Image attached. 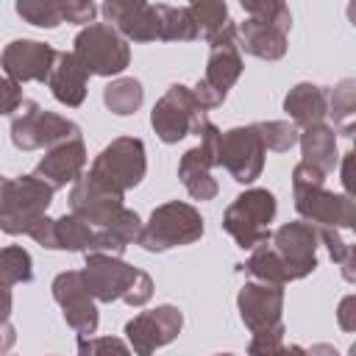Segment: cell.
<instances>
[{
    "instance_id": "obj_10",
    "label": "cell",
    "mask_w": 356,
    "mask_h": 356,
    "mask_svg": "<svg viewBox=\"0 0 356 356\" xmlns=\"http://www.w3.org/2000/svg\"><path fill=\"white\" fill-rule=\"evenodd\" d=\"M72 44H75L72 53L78 56V61L86 67L89 75L111 78L120 75L131 61L128 42L108 22H92L81 28Z\"/></svg>"
},
{
    "instance_id": "obj_5",
    "label": "cell",
    "mask_w": 356,
    "mask_h": 356,
    "mask_svg": "<svg viewBox=\"0 0 356 356\" xmlns=\"http://www.w3.org/2000/svg\"><path fill=\"white\" fill-rule=\"evenodd\" d=\"M209 44H211V53H209L206 75L192 86V95L203 111L222 106L228 89L242 75V50H239V36H236L234 22H228L222 28V33L217 39H211Z\"/></svg>"
},
{
    "instance_id": "obj_25",
    "label": "cell",
    "mask_w": 356,
    "mask_h": 356,
    "mask_svg": "<svg viewBox=\"0 0 356 356\" xmlns=\"http://www.w3.org/2000/svg\"><path fill=\"white\" fill-rule=\"evenodd\" d=\"M142 234V220L134 209H122L106 228H97L95 234V248L92 253H108V256H122V250L136 242Z\"/></svg>"
},
{
    "instance_id": "obj_34",
    "label": "cell",
    "mask_w": 356,
    "mask_h": 356,
    "mask_svg": "<svg viewBox=\"0 0 356 356\" xmlns=\"http://www.w3.org/2000/svg\"><path fill=\"white\" fill-rule=\"evenodd\" d=\"M14 8L25 22H31L36 28H56V25L67 22L64 0H19Z\"/></svg>"
},
{
    "instance_id": "obj_37",
    "label": "cell",
    "mask_w": 356,
    "mask_h": 356,
    "mask_svg": "<svg viewBox=\"0 0 356 356\" xmlns=\"http://www.w3.org/2000/svg\"><path fill=\"white\" fill-rule=\"evenodd\" d=\"M78 356H134L120 337H78Z\"/></svg>"
},
{
    "instance_id": "obj_27",
    "label": "cell",
    "mask_w": 356,
    "mask_h": 356,
    "mask_svg": "<svg viewBox=\"0 0 356 356\" xmlns=\"http://www.w3.org/2000/svg\"><path fill=\"white\" fill-rule=\"evenodd\" d=\"M159 19H161V42H192L200 36L189 6L159 3Z\"/></svg>"
},
{
    "instance_id": "obj_1",
    "label": "cell",
    "mask_w": 356,
    "mask_h": 356,
    "mask_svg": "<svg viewBox=\"0 0 356 356\" xmlns=\"http://www.w3.org/2000/svg\"><path fill=\"white\" fill-rule=\"evenodd\" d=\"M292 192H295V211L303 222L314 228H353L356 225V206L350 195H334L325 189V172L298 164L292 170Z\"/></svg>"
},
{
    "instance_id": "obj_4",
    "label": "cell",
    "mask_w": 356,
    "mask_h": 356,
    "mask_svg": "<svg viewBox=\"0 0 356 356\" xmlns=\"http://www.w3.org/2000/svg\"><path fill=\"white\" fill-rule=\"evenodd\" d=\"M50 200L53 189L36 175H0V231L11 236L31 234L33 225L42 217H47Z\"/></svg>"
},
{
    "instance_id": "obj_33",
    "label": "cell",
    "mask_w": 356,
    "mask_h": 356,
    "mask_svg": "<svg viewBox=\"0 0 356 356\" xmlns=\"http://www.w3.org/2000/svg\"><path fill=\"white\" fill-rule=\"evenodd\" d=\"M189 11H192L195 25H197V31L203 33L206 42L217 39L222 33V28L231 22L228 19V6L220 3V0H197V3L189 6Z\"/></svg>"
},
{
    "instance_id": "obj_11",
    "label": "cell",
    "mask_w": 356,
    "mask_h": 356,
    "mask_svg": "<svg viewBox=\"0 0 356 356\" xmlns=\"http://www.w3.org/2000/svg\"><path fill=\"white\" fill-rule=\"evenodd\" d=\"M206 111L200 108V103L195 100L192 89L184 83H172L153 106L150 111V125L156 131V136L167 145L181 142L189 134H197L200 125L206 122Z\"/></svg>"
},
{
    "instance_id": "obj_21",
    "label": "cell",
    "mask_w": 356,
    "mask_h": 356,
    "mask_svg": "<svg viewBox=\"0 0 356 356\" xmlns=\"http://www.w3.org/2000/svg\"><path fill=\"white\" fill-rule=\"evenodd\" d=\"M83 167H86V145L78 136V139H67V142H58V145L47 147V153L36 164L33 175L56 192L67 184H75L83 175Z\"/></svg>"
},
{
    "instance_id": "obj_6",
    "label": "cell",
    "mask_w": 356,
    "mask_h": 356,
    "mask_svg": "<svg viewBox=\"0 0 356 356\" xmlns=\"http://www.w3.org/2000/svg\"><path fill=\"white\" fill-rule=\"evenodd\" d=\"M203 236V217L195 206L184 200H167L150 211V220L142 225L136 245L150 253H164L170 248L192 245Z\"/></svg>"
},
{
    "instance_id": "obj_9",
    "label": "cell",
    "mask_w": 356,
    "mask_h": 356,
    "mask_svg": "<svg viewBox=\"0 0 356 356\" xmlns=\"http://www.w3.org/2000/svg\"><path fill=\"white\" fill-rule=\"evenodd\" d=\"M78 136H81V128L72 120L42 108L36 100H22V106L14 111V120H11V142L19 150L53 147L58 142L78 139Z\"/></svg>"
},
{
    "instance_id": "obj_30",
    "label": "cell",
    "mask_w": 356,
    "mask_h": 356,
    "mask_svg": "<svg viewBox=\"0 0 356 356\" xmlns=\"http://www.w3.org/2000/svg\"><path fill=\"white\" fill-rule=\"evenodd\" d=\"M328 114L334 117V125L342 128L345 136H353V114H356V81L345 78L328 92Z\"/></svg>"
},
{
    "instance_id": "obj_31",
    "label": "cell",
    "mask_w": 356,
    "mask_h": 356,
    "mask_svg": "<svg viewBox=\"0 0 356 356\" xmlns=\"http://www.w3.org/2000/svg\"><path fill=\"white\" fill-rule=\"evenodd\" d=\"M0 281L8 284V286L33 281V261H31V253L22 245L0 248Z\"/></svg>"
},
{
    "instance_id": "obj_17",
    "label": "cell",
    "mask_w": 356,
    "mask_h": 356,
    "mask_svg": "<svg viewBox=\"0 0 356 356\" xmlns=\"http://www.w3.org/2000/svg\"><path fill=\"white\" fill-rule=\"evenodd\" d=\"M106 22L131 42H156L161 39V19H159V3H142V0H108L100 6Z\"/></svg>"
},
{
    "instance_id": "obj_7",
    "label": "cell",
    "mask_w": 356,
    "mask_h": 356,
    "mask_svg": "<svg viewBox=\"0 0 356 356\" xmlns=\"http://www.w3.org/2000/svg\"><path fill=\"white\" fill-rule=\"evenodd\" d=\"M275 217V195L270 189H245L234 197V203L222 214V228L234 236L242 250H253L264 245L273 231L270 222Z\"/></svg>"
},
{
    "instance_id": "obj_20",
    "label": "cell",
    "mask_w": 356,
    "mask_h": 356,
    "mask_svg": "<svg viewBox=\"0 0 356 356\" xmlns=\"http://www.w3.org/2000/svg\"><path fill=\"white\" fill-rule=\"evenodd\" d=\"M236 306H239L242 323L253 334L275 328L281 325V314H284V286L264 284V281H248L242 284L236 295Z\"/></svg>"
},
{
    "instance_id": "obj_40",
    "label": "cell",
    "mask_w": 356,
    "mask_h": 356,
    "mask_svg": "<svg viewBox=\"0 0 356 356\" xmlns=\"http://www.w3.org/2000/svg\"><path fill=\"white\" fill-rule=\"evenodd\" d=\"M353 295H348L342 303H339V325L345 328V331H353L356 328V320H353Z\"/></svg>"
},
{
    "instance_id": "obj_3",
    "label": "cell",
    "mask_w": 356,
    "mask_h": 356,
    "mask_svg": "<svg viewBox=\"0 0 356 356\" xmlns=\"http://www.w3.org/2000/svg\"><path fill=\"white\" fill-rule=\"evenodd\" d=\"M242 8L248 19L236 25L239 50L261 61H278L286 53V33L292 25L289 6L281 0H242Z\"/></svg>"
},
{
    "instance_id": "obj_13",
    "label": "cell",
    "mask_w": 356,
    "mask_h": 356,
    "mask_svg": "<svg viewBox=\"0 0 356 356\" xmlns=\"http://www.w3.org/2000/svg\"><path fill=\"white\" fill-rule=\"evenodd\" d=\"M197 136H200V142L195 147H189L178 161V178H181V184L186 186V192L195 200H214L220 186L211 178V167H217V136H220V128L211 120H206L200 125Z\"/></svg>"
},
{
    "instance_id": "obj_12",
    "label": "cell",
    "mask_w": 356,
    "mask_h": 356,
    "mask_svg": "<svg viewBox=\"0 0 356 356\" xmlns=\"http://www.w3.org/2000/svg\"><path fill=\"white\" fill-rule=\"evenodd\" d=\"M264 142L256 125H239L220 131L217 136V167H225L236 184H253L264 170Z\"/></svg>"
},
{
    "instance_id": "obj_43",
    "label": "cell",
    "mask_w": 356,
    "mask_h": 356,
    "mask_svg": "<svg viewBox=\"0 0 356 356\" xmlns=\"http://www.w3.org/2000/svg\"><path fill=\"white\" fill-rule=\"evenodd\" d=\"M306 356H339V353H337L334 345H323V342H320V345H312V348L306 350Z\"/></svg>"
},
{
    "instance_id": "obj_8",
    "label": "cell",
    "mask_w": 356,
    "mask_h": 356,
    "mask_svg": "<svg viewBox=\"0 0 356 356\" xmlns=\"http://www.w3.org/2000/svg\"><path fill=\"white\" fill-rule=\"evenodd\" d=\"M147 172V156H145V142L136 136H117L111 145H106L92 167L89 175L95 181H100L103 186L114 189V192H128L134 189Z\"/></svg>"
},
{
    "instance_id": "obj_41",
    "label": "cell",
    "mask_w": 356,
    "mask_h": 356,
    "mask_svg": "<svg viewBox=\"0 0 356 356\" xmlns=\"http://www.w3.org/2000/svg\"><path fill=\"white\" fill-rule=\"evenodd\" d=\"M14 342H17V331H14V325H11L8 320H3V323H0V356H3L6 350H11Z\"/></svg>"
},
{
    "instance_id": "obj_29",
    "label": "cell",
    "mask_w": 356,
    "mask_h": 356,
    "mask_svg": "<svg viewBox=\"0 0 356 356\" xmlns=\"http://www.w3.org/2000/svg\"><path fill=\"white\" fill-rule=\"evenodd\" d=\"M242 270H245L248 275H253L256 281H264V284H275V286L289 284L284 264L278 261V256H275L273 248H270V239H267L264 245L253 248V253H250V259L242 264Z\"/></svg>"
},
{
    "instance_id": "obj_23",
    "label": "cell",
    "mask_w": 356,
    "mask_h": 356,
    "mask_svg": "<svg viewBox=\"0 0 356 356\" xmlns=\"http://www.w3.org/2000/svg\"><path fill=\"white\" fill-rule=\"evenodd\" d=\"M284 111L292 117L295 128L323 125L328 117V92L317 83H295L284 97Z\"/></svg>"
},
{
    "instance_id": "obj_32",
    "label": "cell",
    "mask_w": 356,
    "mask_h": 356,
    "mask_svg": "<svg viewBox=\"0 0 356 356\" xmlns=\"http://www.w3.org/2000/svg\"><path fill=\"white\" fill-rule=\"evenodd\" d=\"M284 323L267 331H256L248 342V356H306V348L284 342Z\"/></svg>"
},
{
    "instance_id": "obj_15",
    "label": "cell",
    "mask_w": 356,
    "mask_h": 356,
    "mask_svg": "<svg viewBox=\"0 0 356 356\" xmlns=\"http://www.w3.org/2000/svg\"><path fill=\"white\" fill-rule=\"evenodd\" d=\"M184 328V314L178 306H156L147 312H139L134 320L125 323V337L136 356H153L159 348L178 339Z\"/></svg>"
},
{
    "instance_id": "obj_44",
    "label": "cell",
    "mask_w": 356,
    "mask_h": 356,
    "mask_svg": "<svg viewBox=\"0 0 356 356\" xmlns=\"http://www.w3.org/2000/svg\"><path fill=\"white\" fill-rule=\"evenodd\" d=\"M217 356H234V353H217Z\"/></svg>"
},
{
    "instance_id": "obj_26",
    "label": "cell",
    "mask_w": 356,
    "mask_h": 356,
    "mask_svg": "<svg viewBox=\"0 0 356 356\" xmlns=\"http://www.w3.org/2000/svg\"><path fill=\"white\" fill-rule=\"evenodd\" d=\"M97 228L86 225L75 214H61L53 220V250H72V253H92Z\"/></svg>"
},
{
    "instance_id": "obj_36",
    "label": "cell",
    "mask_w": 356,
    "mask_h": 356,
    "mask_svg": "<svg viewBox=\"0 0 356 356\" xmlns=\"http://www.w3.org/2000/svg\"><path fill=\"white\" fill-rule=\"evenodd\" d=\"M317 236H320V242H325L331 259L337 264H342V275L348 281H353V248L339 236L337 228H317Z\"/></svg>"
},
{
    "instance_id": "obj_19",
    "label": "cell",
    "mask_w": 356,
    "mask_h": 356,
    "mask_svg": "<svg viewBox=\"0 0 356 356\" xmlns=\"http://www.w3.org/2000/svg\"><path fill=\"white\" fill-rule=\"evenodd\" d=\"M53 64H56V50L36 39H14L11 44H6L0 56V67L6 78H11L19 86L28 81H47Z\"/></svg>"
},
{
    "instance_id": "obj_2",
    "label": "cell",
    "mask_w": 356,
    "mask_h": 356,
    "mask_svg": "<svg viewBox=\"0 0 356 356\" xmlns=\"http://www.w3.org/2000/svg\"><path fill=\"white\" fill-rule=\"evenodd\" d=\"M81 273L92 298L100 303L125 300L128 306H145L153 298V278L145 270L131 267L120 256L86 253V264Z\"/></svg>"
},
{
    "instance_id": "obj_35",
    "label": "cell",
    "mask_w": 356,
    "mask_h": 356,
    "mask_svg": "<svg viewBox=\"0 0 356 356\" xmlns=\"http://www.w3.org/2000/svg\"><path fill=\"white\" fill-rule=\"evenodd\" d=\"M261 142H264V150H275V153H286L295 142H298V128L292 122H284V120H270V122H253Z\"/></svg>"
},
{
    "instance_id": "obj_18",
    "label": "cell",
    "mask_w": 356,
    "mask_h": 356,
    "mask_svg": "<svg viewBox=\"0 0 356 356\" xmlns=\"http://www.w3.org/2000/svg\"><path fill=\"white\" fill-rule=\"evenodd\" d=\"M122 192H114L95 181L92 175H81L70 192V214L83 220L92 228H106L122 211Z\"/></svg>"
},
{
    "instance_id": "obj_39",
    "label": "cell",
    "mask_w": 356,
    "mask_h": 356,
    "mask_svg": "<svg viewBox=\"0 0 356 356\" xmlns=\"http://www.w3.org/2000/svg\"><path fill=\"white\" fill-rule=\"evenodd\" d=\"M97 14V6L92 0H64V19L67 22H78V25H92Z\"/></svg>"
},
{
    "instance_id": "obj_16",
    "label": "cell",
    "mask_w": 356,
    "mask_h": 356,
    "mask_svg": "<svg viewBox=\"0 0 356 356\" xmlns=\"http://www.w3.org/2000/svg\"><path fill=\"white\" fill-rule=\"evenodd\" d=\"M53 298L61 306V314L67 320V325L72 331H78V337H89L97 331L100 314L95 306V298L83 281L81 270H64L53 278Z\"/></svg>"
},
{
    "instance_id": "obj_38",
    "label": "cell",
    "mask_w": 356,
    "mask_h": 356,
    "mask_svg": "<svg viewBox=\"0 0 356 356\" xmlns=\"http://www.w3.org/2000/svg\"><path fill=\"white\" fill-rule=\"evenodd\" d=\"M19 106H22V86L14 83L11 78L0 75V117L14 114Z\"/></svg>"
},
{
    "instance_id": "obj_22",
    "label": "cell",
    "mask_w": 356,
    "mask_h": 356,
    "mask_svg": "<svg viewBox=\"0 0 356 356\" xmlns=\"http://www.w3.org/2000/svg\"><path fill=\"white\" fill-rule=\"evenodd\" d=\"M86 81H89V72L78 61L75 53H56V64L50 70L47 86H50V92L58 103H64L70 108H78L86 97Z\"/></svg>"
},
{
    "instance_id": "obj_28",
    "label": "cell",
    "mask_w": 356,
    "mask_h": 356,
    "mask_svg": "<svg viewBox=\"0 0 356 356\" xmlns=\"http://www.w3.org/2000/svg\"><path fill=\"white\" fill-rule=\"evenodd\" d=\"M142 97H145V89L136 78H117L103 89V103L108 106V111L120 117L134 114L142 106Z\"/></svg>"
},
{
    "instance_id": "obj_42",
    "label": "cell",
    "mask_w": 356,
    "mask_h": 356,
    "mask_svg": "<svg viewBox=\"0 0 356 356\" xmlns=\"http://www.w3.org/2000/svg\"><path fill=\"white\" fill-rule=\"evenodd\" d=\"M11 306H14V300H11V286L0 281V323H3V320H8Z\"/></svg>"
},
{
    "instance_id": "obj_14",
    "label": "cell",
    "mask_w": 356,
    "mask_h": 356,
    "mask_svg": "<svg viewBox=\"0 0 356 356\" xmlns=\"http://www.w3.org/2000/svg\"><path fill=\"white\" fill-rule=\"evenodd\" d=\"M317 245H320L317 228L303 220L284 222L270 236V248L284 264L289 281H300L317 270Z\"/></svg>"
},
{
    "instance_id": "obj_24",
    "label": "cell",
    "mask_w": 356,
    "mask_h": 356,
    "mask_svg": "<svg viewBox=\"0 0 356 356\" xmlns=\"http://www.w3.org/2000/svg\"><path fill=\"white\" fill-rule=\"evenodd\" d=\"M300 150H303V164L320 170V172H331L339 161L337 156V131L331 125H312L303 128V134H298Z\"/></svg>"
}]
</instances>
